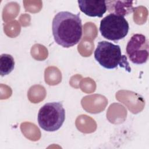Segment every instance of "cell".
<instances>
[{"instance_id": "6da1fadb", "label": "cell", "mask_w": 149, "mask_h": 149, "mask_svg": "<svg viewBox=\"0 0 149 149\" xmlns=\"http://www.w3.org/2000/svg\"><path fill=\"white\" fill-rule=\"evenodd\" d=\"M52 34L55 42L64 48L77 44L82 37V23L80 15L68 11L55 15L52 24Z\"/></svg>"}, {"instance_id": "ba28073f", "label": "cell", "mask_w": 149, "mask_h": 149, "mask_svg": "<svg viewBox=\"0 0 149 149\" xmlns=\"http://www.w3.org/2000/svg\"><path fill=\"white\" fill-rule=\"evenodd\" d=\"M15 61L11 55L1 54L0 56V74L2 76L9 74L14 69Z\"/></svg>"}, {"instance_id": "5b68a950", "label": "cell", "mask_w": 149, "mask_h": 149, "mask_svg": "<svg viewBox=\"0 0 149 149\" xmlns=\"http://www.w3.org/2000/svg\"><path fill=\"white\" fill-rule=\"evenodd\" d=\"M126 50L132 63L137 65L144 63L148 58V40L143 34H134L129 40Z\"/></svg>"}, {"instance_id": "8992f818", "label": "cell", "mask_w": 149, "mask_h": 149, "mask_svg": "<svg viewBox=\"0 0 149 149\" xmlns=\"http://www.w3.org/2000/svg\"><path fill=\"white\" fill-rule=\"evenodd\" d=\"M80 10L90 17H102L107 12L105 1H77Z\"/></svg>"}, {"instance_id": "52a82bcc", "label": "cell", "mask_w": 149, "mask_h": 149, "mask_svg": "<svg viewBox=\"0 0 149 149\" xmlns=\"http://www.w3.org/2000/svg\"><path fill=\"white\" fill-rule=\"evenodd\" d=\"M107 9L110 14H115L125 17L133 12V1L120 0L105 1Z\"/></svg>"}, {"instance_id": "3957f363", "label": "cell", "mask_w": 149, "mask_h": 149, "mask_svg": "<svg viewBox=\"0 0 149 149\" xmlns=\"http://www.w3.org/2000/svg\"><path fill=\"white\" fill-rule=\"evenodd\" d=\"M38 123L41 128L47 132L58 130L65 119V110L60 102H48L39 110Z\"/></svg>"}, {"instance_id": "7a4b0ae2", "label": "cell", "mask_w": 149, "mask_h": 149, "mask_svg": "<svg viewBox=\"0 0 149 149\" xmlns=\"http://www.w3.org/2000/svg\"><path fill=\"white\" fill-rule=\"evenodd\" d=\"M94 58L101 66L105 69H113L119 66L128 72H131V68L127 57L122 54L119 45H115L107 41L98 42L94 51Z\"/></svg>"}, {"instance_id": "277c9868", "label": "cell", "mask_w": 149, "mask_h": 149, "mask_svg": "<svg viewBox=\"0 0 149 149\" xmlns=\"http://www.w3.org/2000/svg\"><path fill=\"white\" fill-rule=\"evenodd\" d=\"M128 22L122 16L109 14L100 22V31L105 38L116 41L125 38L129 31Z\"/></svg>"}]
</instances>
